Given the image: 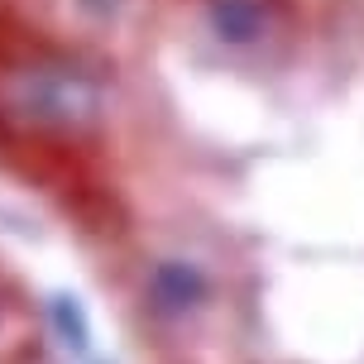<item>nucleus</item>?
<instances>
[{
  "label": "nucleus",
  "instance_id": "2",
  "mask_svg": "<svg viewBox=\"0 0 364 364\" xmlns=\"http://www.w3.org/2000/svg\"><path fill=\"white\" fill-rule=\"evenodd\" d=\"M201 292H206L201 273L192 269V264H182V259H168V264L154 269V297H159L164 307H192Z\"/></svg>",
  "mask_w": 364,
  "mask_h": 364
},
{
  "label": "nucleus",
  "instance_id": "1",
  "mask_svg": "<svg viewBox=\"0 0 364 364\" xmlns=\"http://www.w3.org/2000/svg\"><path fill=\"white\" fill-rule=\"evenodd\" d=\"M211 29L225 43H255L264 34V5L259 0H211Z\"/></svg>",
  "mask_w": 364,
  "mask_h": 364
}]
</instances>
